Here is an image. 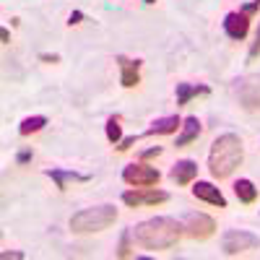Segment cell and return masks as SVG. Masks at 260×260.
Segmentation results:
<instances>
[{
  "label": "cell",
  "instance_id": "1",
  "mask_svg": "<svg viewBox=\"0 0 260 260\" xmlns=\"http://www.w3.org/2000/svg\"><path fill=\"white\" fill-rule=\"evenodd\" d=\"M133 240L138 247L143 250H169L180 242V237L185 234L182 221L172 219V216H154L146 219L141 224H136L133 229Z\"/></svg>",
  "mask_w": 260,
  "mask_h": 260
},
{
  "label": "cell",
  "instance_id": "2",
  "mask_svg": "<svg viewBox=\"0 0 260 260\" xmlns=\"http://www.w3.org/2000/svg\"><path fill=\"white\" fill-rule=\"evenodd\" d=\"M245 159V148H242V138L234 133H224L211 143L208 151V172L213 180H226L234 175L237 167H242Z\"/></svg>",
  "mask_w": 260,
  "mask_h": 260
},
{
  "label": "cell",
  "instance_id": "3",
  "mask_svg": "<svg viewBox=\"0 0 260 260\" xmlns=\"http://www.w3.org/2000/svg\"><path fill=\"white\" fill-rule=\"evenodd\" d=\"M117 221V208L115 206H94V208H83L71 216V232L73 234H94L104 232Z\"/></svg>",
  "mask_w": 260,
  "mask_h": 260
},
{
  "label": "cell",
  "instance_id": "4",
  "mask_svg": "<svg viewBox=\"0 0 260 260\" xmlns=\"http://www.w3.org/2000/svg\"><path fill=\"white\" fill-rule=\"evenodd\" d=\"M221 247H224L226 255H240V252H247V250H257L260 237L252 234V232H245V229H229L221 237Z\"/></svg>",
  "mask_w": 260,
  "mask_h": 260
},
{
  "label": "cell",
  "instance_id": "5",
  "mask_svg": "<svg viewBox=\"0 0 260 260\" xmlns=\"http://www.w3.org/2000/svg\"><path fill=\"white\" fill-rule=\"evenodd\" d=\"M182 229H185V234L190 237V240L203 242V240H208V237H213V232H216V221L211 219L208 213L190 211V213H185V219H182Z\"/></svg>",
  "mask_w": 260,
  "mask_h": 260
},
{
  "label": "cell",
  "instance_id": "6",
  "mask_svg": "<svg viewBox=\"0 0 260 260\" xmlns=\"http://www.w3.org/2000/svg\"><path fill=\"white\" fill-rule=\"evenodd\" d=\"M122 180L130 187H154V185H159L161 175L156 167H148V164L138 161V164H127L122 169Z\"/></svg>",
  "mask_w": 260,
  "mask_h": 260
},
{
  "label": "cell",
  "instance_id": "7",
  "mask_svg": "<svg viewBox=\"0 0 260 260\" xmlns=\"http://www.w3.org/2000/svg\"><path fill=\"white\" fill-rule=\"evenodd\" d=\"M169 201V192L156 190V187H133V190H125L122 192V203L130 208H138V206H159Z\"/></svg>",
  "mask_w": 260,
  "mask_h": 260
},
{
  "label": "cell",
  "instance_id": "8",
  "mask_svg": "<svg viewBox=\"0 0 260 260\" xmlns=\"http://www.w3.org/2000/svg\"><path fill=\"white\" fill-rule=\"evenodd\" d=\"M224 31L229 39H237V42H242L250 31V16L245 11H232L224 16Z\"/></svg>",
  "mask_w": 260,
  "mask_h": 260
},
{
  "label": "cell",
  "instance_id": "9",
  "mask_svg": "<svg viewBox=\"0 0 260 260\" xmlns=\"http://www.w3.org/2000/svg\"><path fill=\"white\" fill-rule=\"evenodd\" d=\"M117 65H120L122 89H136V86L141 83V65H143V60H130L125 55H117Z\"/></svg>",
  "mask_w": 260,
  "mask_h": 260
},
{
  "label": "cell",
  "instance_id": "10",
  "mask_svg": "<svg viewBox=\"0 0 260 260\" xmlns=\"http://www.w3.org/2000/svg\"><path fill=\"white\" fill-rule=\"evenodd\" d=\"M192 195L198 201H203V203H211V206H219V208H226V198H224V192L216 187L213 182H203V180H198L195 182V187H192Z\"/></svg>",
  "mask_w": 260,
  "mask_h": 260
},
{
  "label": "cell",
  "instance_id": "11",
  "mask_svg": "<svg viewBox=\"0 0 260 260\" xmlns=\"http://www.w3.org/2000/svg\"><path fill=\"white\" fill-rule=\"evenodd\" d=\"M169 177H172L175 185H190L195 177H198V164H195L192 159H182V161H177L175 167H172Z\"/></svg>",
  "mask_w": 260,
  "mask_h": 260
},
{
  "label": "cell",
  "instance_id": "12",
  "mask_svg": "<svg viewBox=\"0 0 260 260\" xmlns=\"http://www.w3.org/2000/svg\"><path fill=\"white\" fill-rule=\"evenodd\" d=\"M201 120L195 117V115H190V117H185L182 120V133L177 136V148H185V146H190V143H195L198 141V136H201Z\"/></svg>",
  "mask_w": 260,
  "mask_h": 260
},
{
  "label": "cell",
  "instance_id": "13",
  "mask_svg": "<svg viewBox=\"0 0 260 260\" xmlns=\"http://www.w3.org/2000/svg\"><path fill=\"white\" fill-rule=\"evenodd\" d=\"M177 127H182V120L177 115H169V117L154 120L143 136H172V133H177Z\"/></svg>",
  "mask_w": 260,
  "mask_h": 260
},
{
  "label": "cell",
  "instance_id": "14",
  "mask_svg": "<svg viewBox=\"0 0 260 260\" xmlns=\"http://www.w3.org/2000/svg\"><path fill=\"white\" fill-rule=\"evenodd\" d=\"M206 94H211V86H206V83H177V107H185L192 96H206Z\"/></svg>",
  "mask_w": 260,
  "mask_h": 260
},
{
  "label": "cell",
  "instance_id": "15",
  "mask_svg": "<svg viewBox=\"0 0 260 260\" xmlns=\"http://www.w3.org/2000/svg\"><path fill=\"white\" fill-rule=\"evenodd\" d=\"M47 177L55 180L57 190H65L68 182H89V175H81V172H65V169H47Z\"/></svg>",
  "mask_w": 260,
  "mask_h": 260
},
{
  "label": "cell",
  "instance_id": "16",
  "mask_svg": "<svg viewBox=\"0 0 260 260\" xmlns=\"http://www.w3.org/2000/svg\"><path fill=\"white\" fill-rule=\"evenodd\" d=\"M234 192H237V198H240V203H245V206H252L257 201V187L250 180H237Z\"/></svg>",
  "mask_w": 260,
  "mask_h": 260
},
{
  "label": "cell",
  "instance_id": "17",
  "mask_svg": "<svg viewBox=\"0 0 260 260\" xmlns=\"http://www.w3.org/2000/svg\"><path fill=\"white\" fill-rule=\"evenodd\" d=\"M47 125V117H42V115H34V117H26L24 122L18 125V133L21 136H31V133H39L42 127Z\"/></svg>",
  "mask_w": 260,
  "mask_h": 260
},
{
  "label": "cell",
  "instance_id": "18",
  "mask_svg": "<svg viewBox=\"0 0 260 260\" xmlns=\"http://www.w3.org/2000/svg\"><path fill=\"white\" fill-rule=\"evenodd\" d=\"M120 115H112L110 120H107V141H110L112 146H117L122 141V130H120Z\"/></svg>",
  "mask_w": 260,
  "mask_h": 260
},
{
  "label": "cell",
  "instance_id": "19",
  "mask_svg": "<svg viewBox=\"0 0 260 260\" xmlns=\"http://www.w3.org/2000/svg\"><path fill=\"white\" fill-rule=\"evenodd\" d=\"M242 104L247 110H260V89L257 86H247L242 91Z\"/></svg>",
  "mask_w": 260,
  "mask_h": 260
},
{
  "label": "cell",
  "instance_id": "20",
  "mask_svg": "<svg viewBox=\"0 0 260 260\" xmlns=\"http://www.w3.org/2000/svg\"><path fill=\"white\" fill-rule=\"evenodd\" d=\"M130 240H133V232H125L122 240H120V250H117V257H130Z\"/></svg>",
  "mask_w": 260,
  "mask_h": 260
},
{
  "label": "cell",
  "instance_id": "21",
  "mask_svg": "<svg viewBox=\"0 0 260 260\" xmlns=\"http://www.w3.org/2000/svg\"><path fill=\"white\" fill-rule=\"evenodd\" d=\"M260 55V26H257V34H255V42L250 45V60H255Z\"/></svg>",
  "mask_w": 260,
  "mask_h": 260
},
{
  "label": "cell",
  "instance_id": "22",
  "mask_svg": "<svg viewBox=\"0 0 260 260\" xmlns=\"http://www.w3.org/2000/svg\"><path fill=\"white\" fill-rule=\"evenodd\" d=\"M138 138H141V136H127V138H122V141L117 143V151H127V148L133 146V143H136Z\"/></svg>",
  "mask_w": 260,
  "mask_h": 260
},
{
  "label": "cell",
  "instance_id": "23",
  "mask_svg": "<svg viewBox=\"0 0 260 260\" xmlns=\"http://www.w3.org/2000/svg\"><path fill=\"white\" fill-rule=\"evenodd\" d=\"M161 154V146H156V148H148V151H143V154H141V159L146 161V159H151V156H159Z\"/></svg>",
  "mask_w": 260,
  "mask_h": 260
},
{
  "label": "cell",
  "instance_id": "24",
  "mask_svg": "<svg viewBox=\"0 0 260 260\" xmlns=\"http://www.w3.org/2000/svg\"><path fill=\"white\" fill-rule=\"evenodd\" d=\"M81 21H83V13H81V11H73L71 18H68V24H71V26H78Z\"/></svg>",
  "mask_w": 260,
  "mask_h": 260
},
{
  "label": "cell",
  "instance_id": "25",
  "mask_svg": "<svg viewBox=\"0 0 260 260\" xmlns=\"http://www.w3.org/2000/svg\"><path fill=\"white\" fill-rule=\"evenodd\" d=\"M39 60H42V62H60V55H47V52H42Z\"/></svg>",
  "mask_w": 260,
  "mask_h": 260
},
{
  "label": "cell",
  "instance_id": "26",
  "mask_svg": "<svg viewBox=\"0 0 260 260\" xmlns=\"http://www.w3.org/2000/svg\"><path fill=\"white\" fill-rule=\"evenodd\" d=\"M29 159H31V151H21V154L16 156V161H18V164H26Z\"/></svg>",
  "mask_w": 260,
  "mask_h": 260
},
{
  "label": "cell",
  "instance_id": "27",
  "mask_svg": "<svg viewBox=\"0 0 260 260\" xmlns=\"http://www.w3.org/2000/svg\"><path fill=\"white\" fill-rule=\"evenodd\" d=\"M0 39H3V45H11V31L3 26V29H0Z\"/></svg>",
  "mask_w": 260,
  "mask_h": 260
},
{
  "label": "cell",
  "instance_id": "28",
  "mask_svg": "<svg viewBox=\"0 0 260 260\" xmlns=\"http://www.w3.org/2000/svg\"><path fill=\"white\" fill-rule=\"evenodd\" d=\"M3 257H6V260H11V257H24V252H3Z\"/></svg>",
  "mask_w": 260,
  "mask_h": 260
},
{
  "label": "cell",
  "instance_id": "29",
  "mask_svg": "<svg viewBox=\"0 0 260 260\" xmlns=\"http://www.w3.org/2000/svg\"><path fill=\"white\" fill-rule=\"evenodd\" d=\"M143 3H148V6H151V3H156V0H143Z\"/></svg>",
  "mask_w": 260,
  "mask_h": 260
},
{
  "label": "cell",
  "instance_id": "30",
  "mask_svg": "<svg viewBox=\"0 0 260 260\" xmlns=\"http://www.w3.org/2000/svg\"><path fill=\"white\" fill-rule=\"evenodd\" d=\"M255 3H257V6H260V0H255Z\"/></svg>",
  "mask_w": 260,
  "mask_h": 260
}]
</instances>
